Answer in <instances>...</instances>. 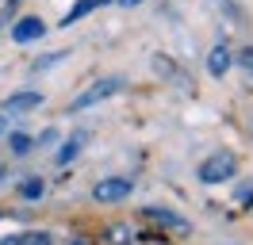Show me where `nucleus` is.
I'll return each mask as SVG.
<instances>
[{
	"label": "nucleus",
	"instance_id": "1",
	"mask_svg": "<svg viewBox=\"0 0 253 245\" xmlns=\"http://www.w3.org/2000/svg\"><path fill=\"white\" fill-rule=\"evenodd\" d=\"M119 88H123V77H104V81H96V84H88V88L81 92L77 100L69 104V111H84V107H92V104H100V100L115 96Z\"/></svg>",
	"mask_w": 253,
	"mask_h": 245
},
{
	"label": "nucleus",
	"instance_id": "2",
	"mask_svg": "<svg viewBox=\"0 0 253 245\" xmlns=\"http://www.w3.org/2000/svg\"><path fill=\"white\" fill-rule=\"evenodd\" d=\"M234 172H238L234 153H215V157H207L204 165H200V180L204 184H222V180H230Z\"/></svg>",
	"mask_w": 253,
	"mask_h": 245
},
{
	"label": "nucleus",
	"instance_id": "3",
	"mask_svg": "<svg viewBox=\"0 0 253 245\" xmlns=\"http://www.w3.org/2000/svg\"><path fill=\"white\" fill-rule=\"evenodd\" d=\"M130 196V180H123V176H108V180H100L92 188V199L96 203H119V199Z\"/></svg>",
	"mask_w": 253,
	"mask_h": 245
},
{
	"label": "nucleus",
	"instance_id": "4",
	"mask_svg": "<svg viewBox=\"0 0 253 245\" xmlns=\"http://www.w3.org/2000/svg\"><path fill=\"white\" fill-rule=\"evenodd\" d=\"M46 35V23L39 19V15H23V19H16V27H12V42H35V39H42Z\"/></svg>",
	"mask_w": 253,
	"mask_h": 245
},
{
	"label": "nucleus",
	"instance_id": "5",
	"mask_svg": "<svg viewBox=\"0 0 253 245\" xmlns=\"http://www.w3.org/2000/svg\"><path fill=\"white\" fill-rule=\"evenodd\" d=\"M207 69H211V73L215 77H222L226 73V69H230V50H226V46H215V50H211V54H207Z\"/></svg>",
	"mask_w": 253,
	"mask_h": 245
},
{
	"label": "nucleus",
	"instance_id": "6",
	"mask_svg": "<svg viewBox=\"0 0 253 245\" xmlns=\"http://www.w3.org/2000/svg\"><path fill=\"white\" fill-rule=\"evenodd\" d=\"M39 104H42L39 92H19V96H12V100L4 104V111H27V107H39Z\"/></svg>",
	"mask_w": 253,
	"mask_h": 245
},
{
	"label": "nucleus",
	"instance_id": "7",
	"mask_svg": "<svg viewBox=\"0 0 253 245\" xmlns=\"http://www.w3.org/2000/svg\"><path fill=\"white\" fill-rule=\"evenodd\" d=\"M81 146H84V134H73V138H69V142L62 146V150H58V161H62V165H65V161H73Z\"/></svg>",
	"mask_w": 253,
	"mask_h": 245
},
{
	"label": "nucleus",
	"instance_id": "8",
	"mask_svg": "<svg viewBox=\"0 0 253 245\" xmlns=\"http://www.w3.org/2000/svg\"><path fill=\"white\" fill-rule=\"evenodd\" d=\"M100 4H108V0H77V8H73V12H69V15L62 19V27H65V23H73V19H81L84 12H92V8H100Z\"/></svg>",
	"mask_w": 253,
	"mask_h": 245
},
{
	"label": "nucleus",
	"instance_id": "9",
	"mask_svg": "<svg viewBox=\"0 0 253 245\" xmlns=\"http://www.w3.org/2000/svg\"><path fill=\"white\" fill-rule=\"evenodd\" d=\"M146 214H150V218H158V222H165V226H176V230H184V226H188L184 218H173L169 211H146Z\"/></svg>",
	"mask_w": 253,
	"mask_h": 245
},
{
	"label": "nucleus",
	"instance_id": "10",
	"mask_svg": "<svg viewBox=\"0 0 253 245\" xmlns=\"http://www.w3.org/2000/svg\"><path fill=\"white\" fill-rule=\"evenodd\" d=\"M42 192H46V188H42V180H39V176H35V180H23V199H39Z\"/></svg>",
	"mask_w": 253,
	"mask_h": 245
},
{
	"label": "nucleus",
	"instance_id": "11",
	"mask_svg": "<svg viewBox=\"0 0 253 245\" xmlns=\"http://www.w3.org/2000/svg\"><path fill=\"white\" fill-rule=\"evenodd\" d=\"M108 242L126 245V242H130V230H126V226H111V230H108Z\"/></svg>",
	"mask_w": 253,
	"mask_h": 245
},
{
	"label": "nucleus",
	"instance_id": "12",
	"mask_svg": "<svg viewBox=\"0 0 253 245\" xmlns=\"http://www.w3.org/2000/svg\"><path fill=\"white\" fill-rule=\"evenodd\" d=\"M12 245H50V238H46V234H23V238L12 242Z\"/></svg>",
	"mask_w": 253,
	"mask_h": 245
},
{
	"label": "nucleus",
	"instance_id": "13",
	"mask_svg": "<svg viewBox=\"0 0 253 245\" xmlns=\"http://www.w3.org/2000/svg\"><path fill=\"white\" fill-rule=\"evenodd\" d=\"M238 61H242V69H246V73H253V46H246V50L238 54Z\"/></svg>",
	"mask_w": 253,
	"mask_h": 245
},
{
	"label": "nucleus",
	"instance_id": "14",
	"mask_svg": "<svg viewBox=\"0 0 253 245\" xmlns=\"http://www.w3.org/2000/svg\"><path fill=\"white\" fill-rule=\"evenodd\" d=\"M12 150H16V153H23V150H31V138H23V134H16V138H12Z\"/></svg>",
	"mask_w": 253,
	"mask_h": 245
},
{
	"label": "nucleus",
	"instance_id": "15",
	"mask_svg": "<svg viewBox=\"0 0 253 245\" xmlns=\"http://www.w3.org/2000/svg\"><path fill=\"white\" fill-rule=\"evenodd\" d=\"M119 4H126V8H130V4H142V0H119Z\"/></svg>",
	"mask_w": 253,
	"mask_h": 245
},
{
	"label": "nucleus",
	"instance_id": "16",
	"mask_svg": "<svg viewBox=\"0 0 253 245\" xmlns=\"http://www.w3.org/2000/svg\"><path fill=\"white\" fill-rule=\"evenodd\" d=\"M4 126H8V122H4V115H0V134H4Z\"/></svg>",
	"mask_w": 253,
	"mask_h": 245
},
{
	"label": "nucleus",
	"instance_id": "17",
	"mask_svg": "<svg viewBox=\"0 0 253 245\" xmlns=\"http://www.w3.org/2000/svg\"><path fill=\"white\" fill-rule=\"evenodd\" d=\"M77 245H81V242H77Z\"/></svg>",
	"mask_w": 253,
	"mask_h": 245
}]
</instances>
